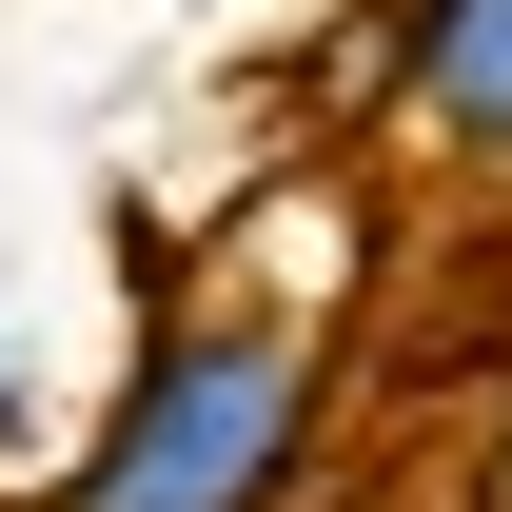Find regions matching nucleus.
Wrapping results in <instances>:
<instances>
[{"label":"nucleus","instance_id":"obj_1","mask_svg":"<svg viewBox=\"0 0 512 512\" xmlns=\"http://www.w3.org/2000/svg\"><path fill=\"white\" fill-rule=\"evenodd\" d=\"M316 453V335L296 316H158L60 512H276Z\"/></svg>","mask_w":512,"mask_h":512},{"label":"nucleus","instance_id":"obj_2","mask_svg":"<svg viewBox=\"0 0 512 512\" xmlns=\"http://www.w3.org/2000/svg\"><path fill=\"white\" fill-rule=\"evenodd\" d=\"M394 119L434 138L453 178H493L512 197V0H394Z\"/></svg>","mask_w":512,"mask_h":512},{"label":"nucleus","instance_id":"obj_3","mask_svg":"<svg viewBox=\"0 0 512 512\" xmlns=\"http://www.w3.org/2000/svg\"><path fill=\"white\" fill-rule=\"evenodd\" d=\"M0 414H20V355H0Z\"/></svg>","mask_w":512,"mask_h":512}]
</instances>
